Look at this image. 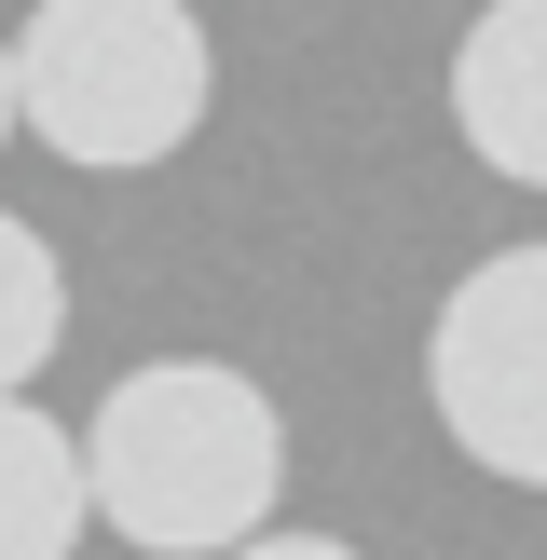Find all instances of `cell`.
<instances>
[{"label":"cell","instance_id":"obj_1","mask_svg":"<svg viewBox=\"0 0 547 560\" xmlns=\"http://www.w3.org/2000/svg\"><path fill=\"white\" fill-rule=\"evenodd\" d=\"M69 452H82V520H109L151 560H233L246 534H274L288 410L219 355H151L96 397Z\"/></svg>","mask_w":547,"mask_h":560},{"label":"cell","instance_id":"obj_2","mask_svg":"<svg viewBox=\"0 0 547 560\" xmlns=\"http://www.w3.org/2000/svg\"><path fill=\"white\" fill-rule=\"evenodd\" d=\"M14 137H42L82 178H151L191 151L219 96V55L191 0H27L14 42Z\"/></svg>","mask_w":547,"mask_h":560},{"label":"cell","instance_id":"obj_3","mask_svg":"<svg viewBox=\"0 0 547 560\" xmlns=\"http://www.w3.org/2000/svg\"><path fill=\"white\" fill-rule=\"evenodd\" d=\"M424 397L479 479L547 492V246H492L424 328Z\"/></svg>","mask_w":547,"mask_h":560},{"label":"cell","instance_id":"obj_4","mask_svg":"<svg viewBox=\"0 0 547 560\" xmlns=\"http://www.w3.org/2000/svg\"><path fill=\"white\" fill-rule=\"evenodd\" d=\"M452 137L507 191H547V0H479L452 42Z\"/></svg>","mask_w":547,"mask_h":560},{"label":"cell","instance_id":"obj_5","mask_svg":"<svg viewBox=\"0 0 547 560\" xmlns=\"http://www.w3.org/2000/svg\"><path fill=\"white\" fill-rule=\"evenodd\" d=\"M82 452L42 397H0V560H82Z\"/></svg>","mask_w":547,"mask_h":560},{"label":"cell","instance_id":"obj_6","mask_svg":"<svg viewBox=\"0 0 547 560\" xmlns=\"http://www.w3.org/2000/svg\"><path fill=\"white\" fill-rule=\"evenodd\" d=\"M55 342H69V260L0 206V397H27L55 370Z\"/></svg>","mask_w":547,"mask_h":560},{"label":"cell","instance_id":"obj_7","mask_svg":"<svg viewBox=\"0 0 547 560\" xmlns=\"http://www.w3.org/2000/svg\"><path fill=\"white\" fill-rule=\"evenodd\" d=\"M233 560H370V547H342V534H246Z\"/></svg>","mask_w":547,"mask_h":560},{"label":"cell","instance_id":"obj_8","mask_svg":"<svg viewBox=\"0 0 547 560\" xmlns=\"http://www.w3.org/2000/svg\"><path fill=\"white\" fill-rule=\"evenodd\" d=\"M0 137H14V55H0Z\"/></svg>","mask_w":547,"mask_h":560}]
</instances>
